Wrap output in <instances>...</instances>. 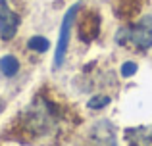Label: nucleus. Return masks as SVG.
Returning a JSON list of instances; mask_svg holds the SVG:
<instances>
[{"label":"nucleus","instance_id":"obj_1","mask_svg":"<svg viewBox=\"0 0 152 146\" xmlns=\"http://www.w3.org/2000/svg\"><path fill=\"white\" fill-rule=\"evenodd\" d=\"M123 31H125V42L129 41L141 52L148 50L152 46V15H145V17H141L139 23H135L133 27H127Z\"/></svg>","mask_w":152,"mask_h":146},{"label":"nucleus","instance_id":"obj_8","mask_svg":"<svg viewBox=\"0 0 152 146\" xmlns=\"http://www.w3.org/2000/svg\"><path fill=\"white\" fill-rule=\"evenodd\" d=\"M110 102H112V98L110 96H104V94H100V96H93L89 100V108L91 110H102V108H106Z\"/></svg>","mask_w":152,"mask_h":146},{"label":"nucleus","instance_id":"obj_2","mask_svg":"<svg viewBox=\"0 0 152 146\" xmlns=\"http://www.w3.org/2000/svg\"><path fill=\"white\" fill-rule=\"evenodd\" d=\"M79 6H81V4H73V6L67 10V14L64 15L62 27H60L58 46H56V56H54V68L56 69L64 64V58H66V52H67V42H69V31H71V25H73L75 17H77Z\"/></svg>","mask_w":152,"mask_h":146},{"label":"nucleus","instance_id":"obj_3","mask_svg":"<svg viewBox=\"0 0 152 146\" xmlns=\"http://www.w3.org/2000/svg\"><path fill=\"white\" fill-rule=\"evenodd\" d=\"M18 27H19V15L14 14L2 0L0 2V37H2V41H12L18 33Z\"/></svg>","mask_w":152,"mask_h":146},{"label":"nucleus","instance_id":"obj_9","mask_svg":"<svg viewBox=\"0 0 152 146\" xmlns=\"http://www.w3.org/2000/svg\"><path fill=\"white\" fill-rule=\"evenodd\" d=\"M135 73H137V64H135V62H125V64L121 65V75L123 77H133Z\"/></svg>","mask_w":152,"mask_h":146},{"label":"nucleus","instance_id":"obj_5","mask_svg":"<svg viewBox=\"0 0 152 146\" xmlns=\"http://www.w3.org/2000/svg\"><path fill=\"white\" fill-rule=\"evenodd\" d=\"M142 8V0H115V14L121 19H129L133 15L139 14V10Z\"/></svg>","mask_w":152,"mask_h":146},{"label":"nucleus","instance_id":"obj_7","mask_svg":"<svg viewBox=\"0 0 152 146\" xmlns=\"http://www.w3.org/2000/svg\"><path fill=\"white\" fill-rule=\"evenodd\" d=\"M27 46H29L31 50H35V52H46V50L50 48V42L46 41L45 37H33V38H29V42H27Z\"/></svg>","mask_w":152,"mask_h":146},{"label":"nucleus","instance_id":"obj_4","mask_svg":"<svg viewBox=\"0 0 152 146\" xmlns=\"http://www.w3.org/2000/svg\"><path fill=\"white\" fill-rule=\"evenodd\" d=\"M98 31H100V17L98 14L94 12H87L85 15L81 17L77 25V33H79V38L83 42H91L98 37Z\"/></svg>","mask_w":152,"mask_h":146},{"label":"nucleus","instance_id":"obj_6","mask_svg":"<svg viewBox=\"0 0 152 146\" xmlns=\"http://www.w3.org/2000/svg\"><path fill=\"white\" fill-rule=\"evenodd\" d=\"M19 71V62L15 56H4L0 60V73L6 77H14Z\"/></svg>","mask_w":152,"mask_h":146},{"label":"nucleus","instance_id":"obj_10","mask_svg":"<svg viewBox=\"0 0 152 146\" xmlns=\"http://www.w3.org/2000/svg\"><path fill=\"white\" fill-rule=\"evenodd\" d=\"M0 110H2V106H0Z\"/></svg>","mask_w":152,"mask_h":146}]
</instances>
